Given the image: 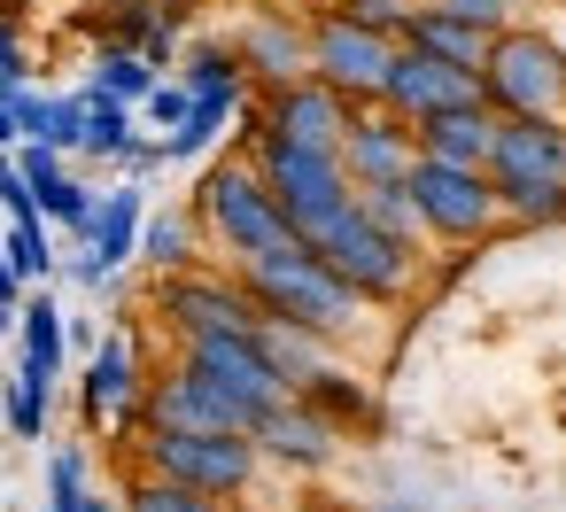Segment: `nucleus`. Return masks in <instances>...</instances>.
<instances>
[{"label": "nucleus", "mask_w": 566, "mask_h": 512, "mask_svg": "<svg viewBox=\"0 0 566 512\" xmlns=\"http://www.w3.org/2000/svg\"><path fill=\"white\" fill-rule=\"evenodd\" d=\"M133 148H140V140H133V109L86 94V140H78V156H109V164H125Z\"/></svg>", "instance_id": "obj_26"}, {"label": "nucleus", "mask_w": 566, "mask_h": 512, "mask_svg": "<svg viewBox=\"0 0 566 512\" xmlns=\"http://www.w3.org/2000/svg\"><path fill=\"white\" fill-rule=\"evenodd\" d=\"M195 226H202V218H179V210L148 218V226H140V257H148L156 272H187V264H195Z\"/></svg>", "instance_id": "obj_27"}, {"label": "nucleus", "mask_w": 566, "mask_h": 512, "mask_svg": "<svg viewBox=\"0 0 566 512\" xmlns=\"http://www.w3.org/2000/svg\"><path fill=\"white\" fill-rule=\"evenodd\" d=\"M179 365H195L218 396H233V404L249 411V435H256L264 411H280V404L295 396V388L280 380L264 334H187V342H179Z\"/></svg>", "instance_id": "obj_7"}, {"label": "nucleus", "mask_w": 566, "mask_h": 512, "mask_svg": "<svg viewBox=\"0 0 566 512\" xmlns=\"http://www.w3.org/2000/svg\"><path fill=\"white\" fill-rule=\"evenodd\" d=\"M156 311L179 326V342H187V334H264V326H272L264 303H256L241 280H202V272H164Z\"/></svg>", "instance_id": "obj_12"}, {"label": "nucleus", "mask_w": 566, "mask_h": 512, "mask_svg": "<svg viewBox=\"0 0 566 512\" xmlns=\"http://www.w3.org/2000/svg\"><path fill=\"white\" fill-rule=\"evenodd\" d=\"M0 249H9V264H17L32 288L55 272V233H48V218H9V241H0Z\"/></svg>", "instance_id": "obj_29"}, {"label": "nucleus", "mask_w": 566, "mask_h": 512, "mask_svg": "<svg viewBox=\"0 0 566 512\" xmlns=\"http://www.w3.org/2000/svg\"><path fill=\"white\" fill-rule=\"evenodd\" d=\"M473 102H489V94H481V71H458V63L419 55V48H396L388 86H380V109H396L403 125H427V117H442V109H473Z\"/></svg>", "instance_id": "obj_13"}, {"label": "nucleus", "mask_w": 566, "mask_h": 512, "mask_svg": "<svg viewBox=\"0 0 566 512\" xmlns=\"http://www.w3.org/2000/svg\"><path fill=\"white\" fill-rule=\"evenodd\" d=\"M86 512H117V504H109V497H102V489H94V497H86Z\"/></svg>", "instance_id": "obj_39"}, {"label": "nucleus", "mask_w": 566, "mask_h": 512, "mask_svg": "<svg viewBox=\"0 0 566 512\" xmlns=\"http://www.w3.org/2000/svg\"><path fill=\"white\" fill-rule=\"evenodd\" d=\"M86 458L78 450H55L48 458V512H86Z\"/></svg>", "instance_id": "obj_32"}, {"label": "nucleus", "mask_w": 566, "mask_h": 512, "mask_svg": "<svg viewBox=\"0 0 566 512\" xmlns=\"http://www.w3.org/2000/svg\"><path fill=\"white\" fill-rule=\"evenodd\" d=\"M256 156V171H264V187L280 195V210H287V233L303 241V249H318L349 210H357V187H349V171H342V156L334 148H287V140H256L249 148Z\"/></svg>", "instance_id": "obj_3"}, {"label": "nucleus", "mask_w": 566, "mask_h": 512, "mask_svg": "<svg viewBox=\"0 0 566 512\" xmlns=\"http://www.w3.org/2000/svg\"><path fill=\"white\" fill-rule=\"evenodd\" d=\"M125 512H218V497H202V489H179V481H140L133 497H125Z\"/></svg>", "instance_id": "obj_33"}, {"label": "nucleus", "mask_w": 566, "mask_h": 512, "mask_svg": "<svg viewBox=\"0 0 566 512\" xmlns=\"http://www.w3.org/2000/svg\"><path fill=\"white\" fill-rule=\"evenodd\" d=\"M326 512H349V504H326Z\"/></svg>", "instance_id": "obj_40"}, {"label": "nucleus", "mask_w": 566, "mask_h": 512, "mask_svg": "<svg viewBox=\"0 0 566 512\" xmlns=\"http://www.w3.org/2000/svg\"><path fill=\"white\" fill-rule=\"evenodd\" d=\"M264 349H272L280 380H287L295 396H303V388L326 373V349H318V334H303V326H280V318H272V326H264Z\"/></svg>", "instance_id": "obj_25"}, {"label": "nucleus", "mask_w": 566, "mask_h": 512, "mask_svg": "<svg viewBox=\"0 0 566 512\" xmlns=\"http://www.w3.org/2000/svg\"><path fill=\"white\" fill-rule=\"evenodd\" d=\"M140 226H148V195L125 179L117 195L94 202V226H86V257H78V280L86 288H109L125 257H140Z\"/></svg>", "instance_id": "obj_17"}, {"label": "nucleus", "mask_w": 566, "mask_h": 512, "mask_svg": "<svg viewBox=\"0 0 566 512\" xmlns=\"http://www.w3.org/2000/svg\"><path fill=\"white\" fill-rule=\"evenodd\" d=\"M78 404H86V419H94L102 435H125V427L148 411V380H140V349H133V334H102V342H94Z\"/></svg>", "instance_id": "obj_15"}, {"label": "nucleus", "mask_w": 566, "mask_h": 512, "mask_svg": "<svg viewBox=\"0 0 566 512\" xmlns=\"http://www.w3.org/2000/svg\"><path fill=\"white\" fill-rule=\"evenodd\" d=\"M334 9H342L349 24H365V32H388V40H403V24L419 17V0H334Z\"/></svg>", "instance_id": "obj_34"}, {"label": "nucleus", "mask_w": 566, "mask_h": 512, "mask_svg": "<svg viewBox=\"0 0 566 512\" xmlns=\"http://www.w3.org/2000/svg\"><path fill=\"white\" fill-rule=\"evenodd\" d=\"M140 458H148V473L156 481H179V489H202V497H241L249 481H256V435H179V427H148V442H140Z\"/></svg>", "instance_id": "obj_6"}, {"label": "nucleus", "mask_w": 566, "mask_h": 512, "mask_svg": "<svg viewBox=\"0 0 566 512\" xmlns=\"http://www.w3.org/2000/svg\"><path fill=\"white\" fill-rule=\"evenodd\" d=\"M349 102L334 94V86H318V79H295V86H272L256 109H241V125H249V148L256 140H287V148H334L342 156V133H349Z\"/></svg>", "instance_id": "obj_10"}, {"label": "nucleus", "mask_w": 566, "mask_h": 512, "mask_svg": "<svg viewBox=\"0 0 566 512\" xmlns=\"http://www.w3.org/2000/svg\"><path fill=\"white\" fill-rule=\"evenodd\" d=\"M17 171H24V187H32V202H40V218H55V226H71V233L86 241V226H94V187H78V179L63 171V148L24 140Z\"/></svg>", "instance_id": "obj_19"}, {"label": "nucleus", "mask_w": 566, "mask_h": 512, "mask_svg": "<svg viewBox=\"0 0 566 512\" xmlns=\"http://www.w3.org/2000/svg\"><path fill=\"white\" fill-rule=\"evenodd\" d=\"M140 109H148V125H164V140H171V133L195 117V94H187V79H156V94H148Z\"/></svg>", "instance_id": "obj_35"}, {"label": "nucleus", "mask_w": 566, "mask_h": 512, "mask_svg": "<svg viewBox=\"0 0 566 512\" xmlns=\"http://www.w3.org/2000/svg\"><path fill=\"white\" fill-rule=\"evenodd\" d=\"M148 427H179V435H249V411L233 396H218L195 365H171L164 380H148Z\"/></svg>", "instance_id": "obj_16"}, {"label": "nucleus", "mask_w": 566, "mask_h": 512, "mask_svg": "<svg viewBox=\"0 0 566 512\" xmlns=\"http://www.w3.org/2000/svg\"><path fill=\"white\" fill-rule=\"evenodd\" d=\"M489 179L512 218H566V117H496Z\"/></svg>", "instance_id": "obj_2"}, {"label": "nucleus", "mask_w": 566, "mask_h": 512, "mask_svg": "<svg viewBox=\"0 0 566 512\" xmlns=\"http://www.w3.org/2000/svg\"><path fill=\"white\" fill-rule=\"evenodd\" d=\"M156 79H164V71H156L140 48H102L94 86H86V94H102V102H125V109H133V102H148V94H156Z\"/></svg>", "instance_id": "obj_24"}, {"label": "nucleus", "mask_w": 566, "mask_h": 512, "mask_svg": "<svg viewBox=\"0 0 566 512\" xmlns=\"http://www.w3.org/2000/svg\"><path fill=\"white\" fill-rule=\"evenodd\" d=\"M489 148H496V109L473 102V109H442L419 125V156L434 164H465V171H489Z\"/></svg>", "instance_id": "obj_21"}, {"label": "nucleus", "mask_w": 566, "mask_h": 512, "mask_svg": "<svg viewBox=\"0 0 566 512\" xmlns=\"http://www.w3.org/2000/svg\"><path fill=\"white\" fill-rule=\"evenodd\" d=\"M411 202H419V226L434 233V241H481L489 226H496V179L489 171H465V164H434V156H419L411 164Z\"/></svg>", "instance_id": "obj_9"}, {"label": "nucleus", "mask_w": 566, "mask_h": 512, "mask_svg": "<svg viewBox=\"0 0 566 512\" xmlns=\"http://www.w3.org/2000/svg\"><path fill=\"white\" fill-rule=\"evenodd\" d=\"M17 318H24V272L9 264V249H0V334H17Z\"/></svg>", "instance_id": "obj_38"}, {"label": "nucleus", "mask_w": 566, "mask_h": 512, "mask_svg": "<svg viewBox=\"0 0 566 512\" xmlns=\"http://www.w3.org/2000/svg\"><path fill=\"white\" fill-rule=\"evenodd\" d=\"M396 48H403V40H388V32H365V24H349L342 9L311 17V79H318V86H334L349 109H373V102H380Z\"/></svg>", "instance_id": "obj_8"}, {"label": "nucleus", "mask_w": 566, "mask_h": 512, "mask_svg": "<svg viewBox=\"0 0 566 512\" xmlns=\"http://www.w3.org/2000/svg\"><path fill=\"white\" fill-rule=\"evenodd\" d=\"M303 404H311V411H326V419H373L365 388H349V373H334V365H326V373L303 388Z\"/></svg>", "instance_id": "obj_31"}, {"label": "nucleus", "mask_w": 566, "mask_h": 512, "mask_svg": "<svg viewBox=\"0 0 566 512\" xmlns=\"http://www.w3.org/2000/svg\"><path fill=\"white\" fill-rule=\"evenodd\" d=\"M411 164H419V125H403V117L380 109V102L349 117V133H342V171H349V187H403Z\"/></svg>", "instance_id": "obj_14"}, {"label": "nucleus", "mask_w": 566, "mask_h": 512, "mask_svg": "<svg viewBox=\"0 0 566 512\" xmlns=\"http://www.w3.org/2000/svg\"><path fill=\"white\" fill-rule=\"evenodd\" d=\"M9 427H17V442H40L48 435V388L9 380Z\"/></svg>", "instance_id": "obj_36"}, {"label": "nucleus", "mask_w": 566, "mask_h": 512, "mask_svg": "<svg viewBox=\"0 0 566 512\" xmlns=\"http://www.w3.org/2000/svg\"><path fill=\"white\" fill-rule=\"evenodd\" d=\"M179 79H187V94H241V86H249L241 48H195Z\"/></svg>", "instance_id": "obj_30"}, {"label": "nucleus", "mask_w": 566, "mask_h": 512, "mask_svg": "<svg viewBox=\"0 0 566 512\" xmlns=\"http://www.w3.org/2000/svg\"><path fill=\"white\" fill-rule=\"evenodd\" d=\"M434 9H450L458 24H473V32H489V40L512 32V0H434Z\"/></svg>", "instance_id": "obj_37"}, {"label": "nucleus", "mask_w": 566, "mask_h": 512, "mask_svg": "<svg viewBox=\"0 0 566 512\" xmlns=\"http://www.w3.org/2000/svg\"><path fill=\"white\" fill-rule=\"evenodd\" d=\"M256 450H264V458H280V466H303V473H311V466H326V458H334V419H326V411H311L303 396H287L280 411H264V419H256Z\"/></svg>", "instance_id": "obj_20"}, {"label": "nucleus", "mask_w": 566, "mask_h": 512, "mask_svg": "<svg viewBox=\"0 0 566 512\" xmlns=\"http://www.w3.org/2000/svg\"><path fill=\"white\" fill-rule=\"evenodd\" d=\"M318 257H326V264L365 295V303H396V295L411 288V249H403L396 233H380L365 210H349V218L318 241Z\"/></svg>", "instance_id": "obj_11"}, {"label": "nucleus", "mask_w": 566, "mask_h": 512, "mask_svg": "<svg viewBox=\"0 0 566 512\" xmlns=\"http://www.w3.org/2000/svg\"><path fill=\"white\" fill-rule=\"evenodd\" d=\"M481 94L496 117H558L566 109V48L551 32H504L481 63Z\"/></svg>", "instance_id": "obj_5"}, {"label": "nucleus", "mask_w": 566, "mask_h": 512, "mask_svg": "<svg viewBox=\"0 0 566 512\" xmlns=\"http://www.w3.org/2000/svg\"><path fill=\"white\" fill-rule=\"evenodd\" d=\"M403 48H419V55H442V63H458V71H481L489 63V32H473V24H458L450 9H434V0H419V17L403 24Z\"/></svg>", "instance_id": "obj_22"}, {"label": "nucleus", "mask_w": 566, "mask_h": 512, "mask_svg": "<svg viewBox=\"0 0 566 512\" xmlns=\"http://www.w3.org/2000/svg\"><path fill=\"white\" fill-rule=\"evenodd\" d=\"M17 334H24L17 380H32V388H55V373H63V311H55V295H24V318H17Z\"/></svg>", "instance_id": "obj_23"}, {"label": "nucleus", "mask_w": 566, "mask_h": 512, "mask_svg": "<svg viewBox=\"0 0 566 512\" xmlns=\"http://www.w3.org/2000/svg\"><path fill=\"white\" fill-rule=\"evenodd\" d=\"M233 48H241V71H249V79H264V94H272V86L311 79V32H303V24H287V17H256Z\"/></svg>", "instance_id": "obj_18"}, {"label": "nucleus", "mask_w": 566, "mask_h": 512, "mask_svg": "<svg viewBox=\"0 0 566 512\" xmlns=\"http://www.w3.org/2000/svg\"><path fill=\"white\" fill-rule=\"evenodd\" d=\"M195 218H202V233H210L226 257H241V264L264 257V249H280V241H295L280 195H272L264 171H256V156L210 164V171H202V195H195Z\"/></svg>", "instance_id": "obj_4"}, {"label": "nucleus", "mask_w": 566, "mask_h": 512, "mask_svg": "<svg viewBox=\"0 0 566 512\" xmlns=\"http://www.w3.org/2000/svg\"><path fill=\"white\" fill-rule=\"evenodd\" d=\"M357 210L380 226V233H396L403 249H419V202H411V187H357Z\"/></svg>", "instance_id": "obj_28"}, {"label": "nucleus", "mask_w": 566, "mask_h": 512, "mask_svg": "<svg viewBox=\"0 0 566 512\" xmlns=\"http://www.w3.org/2000/svg\"><path fill=\"white\" fill-rule=\"evenodd\" d=\"M241 288L264 303V318L303 326V334H318V342L349 334V326H357V311H365V295H357V288H349L318 249H303V241H280V249L249 257V264H241Z\"/></svg>", "instance_id": "obj_1"}]
</instances>
